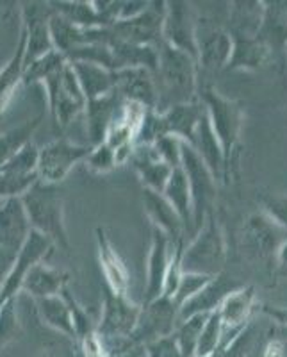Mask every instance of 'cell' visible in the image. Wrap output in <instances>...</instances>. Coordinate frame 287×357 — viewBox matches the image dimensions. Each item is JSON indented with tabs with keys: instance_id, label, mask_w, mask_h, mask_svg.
<instances>
[{
	"instance_id": "obj_1",
	"label": "cell",
	"mask_w": 287,
	"mask_h": 357,
	"mask_svg": "<svg viewBox=\"0 0 287 357\" xmlns=\"http://www.w3.org/2000/svg\"><path fill=\"white\" fill-rule=\"evenodd\" d=\"M199 61L189 54L164 41L159 45L157 68L154 73L159 91L157 113L199 100Z\"/></svg>"
},
{
	"instance_id": "obj_2",
	"label": "cell",
	"mask_w": 287,
	"mask_h": 357,
	"mask_svg": "<svg viewBox=\"0 0 287 357\" xmlns=\"http://www.w3.org/2000/svg\"><path fill=\"white\" fill-rule=\"evenodd\" d=\"M200 102L205 106L210 126L219 139L225 154L226 183L235 175L239 151H241V132H243L245 114L241 104L226 98L216 88H205L200 93Z\"/></svg>"
},
{
	"instance_id": "obj_3",
	"label": "cell",
	"mask_w": 287,
	"mask_h": 357,
	"mask_svg": "<svg viewBox=\"0 0 287 357\" xmlns=\"http://www.w3.org/2000/svg\"><path fill=\"white\" fill-rule=\"evenodd\" d=\"M22 202L31 220L33 231L47 236L54 245L68 250L70 240L65 225V200L61 190L38 181L31 191L22 197Z\"/></svg>"
},
{
	"instance_id": "obj_4",
	"label": "cell",
	"mask_w": 287,
	"mask_h": 357,
	"mask_svg": "<svg viewBox=\"0 0 287 357\" xmlns=\"http://www.w3.org/2000/svg\"><path fill=\"white\" fill-rule=\"evenodd\" d=\"M226 263V243L225 234L216 220L215 213L205 218L191 243L184 248L183 268L187 273H202V275L216 277L223 273Z\"/></svg>"
},
{
	"instance_id": "obj_5",
	"label": "cell",
	"mask_w": 287,
	"mask_h": 357,
	"mask_svg": "<svg viewBox=\"0 0 287 357\" xmlns=\"http://www.w3.org/2000/svg\"><path fill=\"white\" fill-rule=\"evenodd\" d=\"M141 307L134 304L129 295H116L104 286V307L97 334L107 356L113 357L120 347L132 336L138 325Z\"/></svg>"
},
{
	"instance_id": "obj_6",
	"label": "cell",
	"mask_w": 287,
	"mask_h": 357,
	"mask_svg": "<svg viewBox=\"0 0 287 357\" xmlns=\"http://www.w3.org/2000/svg\"><path fill=\"white\" fill-rule=\"evenodd\" d=\"M52 120L56 127L65 129L75 120L81 113H84L88 106V98L82 91L79 79L73 72L72 65L54 73L52 77L43 82Z\"/></svg>"
},
{
	"instance_id": "obj_7",
	"label": "cell",
	"mask_w": 287,
	"mask_h": 357,
	"mask_svg": "<svg viewBox=\"0 0 287 357\" xmlns=\"http://www.w3.org/2000/svg\"><path fill=\"white\" fill-rule=\"evenodd\" d=\"M243 248L251 259L259 261L264 266L277 270L280 248L287 241V231L264 211L254 213L243 225Z\"/></svg>"
},
{
	"instance_id": "obj_8",
	"label": "cell",
	"mask_w": 287,
	"mask_h": 357,
	"mask_svg": "<svg viewBox=\"0 0 287 357\" xmlns=\"http://www.w3.org/2000/svg\"><path fill=\"white\" fill-rule=\"evenodd\" d=\"M183 170L187 175L191 199H193V236L202 229L205 218L210 215L216 202V186L218 181L209 170L203 159L193 146L184 143Z\"/></svg>"
},
{
	"instance_id": "obj_9",
	"label": "cell",
	"mask_w": 287,
	"mask_h": 357,
	"mask_svg": "<svg viewBox=\"0 0 287 357\" xmlns=\"http://www.w3.org/2000/svg\"><path fill=\"white\" fill-rule=\"evenodd\" d=\"M91 151V145H75L65 138L54 139L40 149L38 177L41 183L59 186L79 162L88 159Z\"/></svg>"
},
{
	"instance_id": "obj_10",
	"label": "cell",
	"mask_w": 287,
	"mask_h": 357,
	"mask_svg": "<svg viewBox=\"0 0 287 357\" xmlns=\"http://www.w3.org/2000/svg\"><path fill=\"white\" fill-rule=\"evenodd\" d=\"M54 243L47 236L33 231L29 236L27 243L22 248L20 254L15 257L9 272L6 273L2 284H0V311L9 304V302L17 301V295L24 291V279L27 272L36 263H41L45 257L49 256L52 250Z\"/></svg>"
},
{
	"instance_id": "obj_11",
	"label": "cell",
	"mask_w": 287,
	"mask_h": 357,
	"mask_svg": "<svg viewBox=\"0 0 287 357\" xmlns=\"http://www.w3.org/2000/svg\"><path fill=\"white\" fill-rule=\"evenodd\" d=\"M196 20H199V15H196L191 2H186V0H168L166 2L162 41L189 54L191 57L199 61Z\"/></svg>"
},
{
	"instance_id": "obj_12",
	"label": "cell",
	"mask_w": 287,
	"mask_h": 357,
	"mask_svg": "<svg viewBox=\"0 0 287 357\" xmlns=\"http://www.w3.org/2000/svg\"><path fill=\"white\" fill-rule=\"evenodd\" d=\"M40 149L33 142L11 161L0 167V200L22 199L40 181L38 177Z\"/></svg>"
},
{
	"instance_id": "obj_13",
	"label": "cell",
	"mask_w": 287,
	"mask_h": 357,
	"mask_svg": "<svg viewBox=\"0 0 287 357\" xmlns=\"http://www.w3.org/2000/svg\"><path fill=\"white\" fill-rule=\"evenodd\" d=\"M178 307L170 296H159L155 301L146 302L141 307L138 325L130 340L148 345L152 341L171 336L178 325Z\"/></svg>"
},
{
	"instance_id": "obj_14",
	"label": "cell",
	"mask_w": 287,
	"mask_h": 357,
	"mask_svg": "<svg viewBox=\"0 0 287 357\" xmlns=\"http://www.w3.org/2000/svg\"><path fill=\"white\" fill-rule=\"evenodd\" d=\"M232 36L226 27L215 24L209 18L196 20V49L199 66L207 72H219L228 66L232 57Z\"/></svg>"
},
{
	"instance_id": "obj_15",
	"label": "cell",
	"mask_w": 287,
	"mask_h": 357,
	"mask_svg": "<svg viewBox=\"0 0 287 357\" xmlns=\"http://www.w3.org/2000/svg\"><path fill=\"white\" fill-rule=\"evenodd\" d=\"M277 324L266 314H255L245 329L219 352V357H266L277 340Z\"/></svg>"
},
{
	"instance_id": "obj_16",
	"label": "cell",
	"mask_w": 287,
	"mask_h": 357,
	"mask_svg": "<svg viewBox=\"0 0 287 357\" xmlns=\"http://www.w3.org/2000/svg\"><path fill=\"white\" fill-rule=\"evenodd\" d=\"M166 2H150L148 8L134 18L118 20L111 25L114 36L134 45L159 47L162 43V25H164Z\"/></svg>"
},
{
	"instance_id": "obj_17",
	"label": "cell",
	"mask_w": 287,
	"mask_h": 357,
	"mask_svg": "<svg viewBox=\"0 0 287 357\" xmlns=\"http://www.w3.org/2000/svg\"><path fill=\"white\" fill-rule=\"evenodd\" d=\"M24 4L22 17H24V29L27 33V49H25V68L36 59L43 57L45 54L52 52L54 43L50 36V15L52 8L50 4Z\"/></svg>"
},
{
	"instance_id": "obj_18",
	"label": "cell",
	"mask_w": 287,
	"mask_h": 357,
	"mask_svg": "<svg viewBox=\"0 0 287 357\" xmlns=\"http://www.w3.org/2000/svg\"><path fill=\"white\" fill-rule=\"evenodd\" d=\"M33 232L22 199H9L0 204V247L17 257Z\"/></svg>"
},
{
	"instance_id": "obj_19",
	"label": "cell",
	"mask_w": 287,
	"mask_h": 357,
	"mask_svg": "<svg viewBox=\"0 0 287 357\" xmlns=\"http://www.w3.org/2000/svg\"><path fill=\"white\" fill-rule=\"evenodd\" d=\"M257 311H259V304H257L254 286H243L226 296V301L218 311L223 320V333H225L223 347L245 329V325L257 314Z\"/></svg>"
},
{
	"instance_id": "obj_20",
	"label": "cell",
	"mask_w": 287,
	"mask_h": 357,
	"mask_svg": "<svg viewBox=\"0 0 287 357\" xmlns=\"http://www.w3.org/2000/svg\"><path fill=\"white\" fill-rule=\"evenodd\" d=\"M173 241L162 231L152 227V241H150L148 259H146V288L145 304L152 302L164 293L166 273L170 268Z\"/></svg>"
},
{
	"instance_id": "obj_21",
	"label": "cell",
	"mask_w": 287,
	"mask_h": 357,
	"mask_svg": "<svg viewBox=\"0 0 287 357\" xmlns=\"http://www.w3.org/2000/svg\"><path fill=\"white\" fill-rule=\"evenodd\" d=\"M243 286L245 284L234 280L232 277L225 275V273L212 277L193 298H189L186 304L180 305L178 321L194 317V314H212V312L219 311L223 302L226 301V296L232 295L239 288H243Z\"/></svg>"
},
{
	"instance_id": "obj_22",
	"label": "cell",
	"mask_w": 287,
	"mask_h": 357,
	"mask_svg": "<svg viewBox=\"0 0 287 357\" xmlns=\"http://www.w3.org/2000/svg\"><path fill=\"white\" fill-rule=\"evenodd\" d=\"M203 111H205L203 104L196 100L189 102V104H178L162 113H157L159 138L164 134H170V136L183 139L187 145H193Z\"/></svg>"
},
{
	"instance_id": "obj_23",
	"label": "cell",
	"mask_w": 287,
	"mask_h": 357,
	"mask_svg": "<svg viewBox=\"0 0 287 357\" xmlns=\"http://www.w3.org/2000/svg\"><path fill=\"white\" fill-rule=\"evenodd\" d=\"M116 91L123 100L136 102L148 111H157V82L150 70L127 68L116 72Z\"/></svg>"
},
{
	"instance_id": "obj_24",
	"label": "cell",
	"mask_w": 287,
	"mask_h": 357,
	"mask_svg": "<svg viewBox=\"0 0 287 357\" xmlns=\"http://www.w3.org/2000/svg\"><path fill=\"white\" fill-rule=\"evenodd\" d=\"M143 206H145L146 218L150 220L152 227L164 232L173 243L184 241V236L187 234L184 220L162 193L143 188Z\"/></svg>"
},
{
	"instance_id": "obj_25",
	"label": "cell",
	"mask_w": 287,
	"mask_h": 357,
	"mask_svg": "<svg viewBox=\"0 0 287 357\" xmlns=\"http://www.w3.org/2000/svg\"><path fill=\"white\" fill-rule=\"evenodd\" d=\"M97 252L105 288L116 295H129L130 277L125 263L114 248L104 227H97Z\"/></svg>"
},
{
	"instance_id": "obj_26",
	"label": "cell",
	"mask_w": 287,
	"mask_h": 357,
	"mask_svg": "<svg viewBox=\"0 0 287 357\" xmlns=\"http://www.w3.org/2000/svg\"><path fill=\"white\" fill-rule=\"evenodd\" d=\"M134 165V170L138 174L139 181H141L145 190L157 191L162 193L170 181L173 168L168 167L164 161L157 155L152 145H139L136 146L132 158H130Z\"/></svg>"
},
{
	"instance_id": "obj_27",
	"label": "cell",
	"mask_w": 287,
	"mask_h": 357,
	"mask_svg": "<svg viewBox=\"0 0 287 357\" xmlns=\"http://www.w3.org/2000/svg\"><path fill=\"white\" fill-rule=\"evenodd\" d=\"M264 20V0H235L228 4L226 31L232 38L259 36Z\"/></svg>"
},
{
	"instance_id": "obj_28",
	"label": "cell",
	"mask_w": 287,
	"mask_h": 357,
	"mask_svg": "<svg viewBox=\"0 0 287 357\" xmlns=\"http://www.w3.org/2000/svg\"><path fill=\"white\" fill-rule=\"evenodd\" d=\"M109 49L114 57V70L127 68H146L150 72L155 73L157 68V57H159V47H148V45H134L129 41H123L120 38L114 36L111 31Z\"/></svg>"
},
{
	"instance_id": "obj_29",
	"label": "cell",
	"mask_w": 287,
	"mask_h": 357,
	"mask_svg": "<svg viewBox=\"0 0 287 357\" xmlns=\"http://www.w3.org/2000/svg\"><path fill=\"white\" fill-rule=\"evenodd\" d=\"M191 146H193L194 151L199 152V155L203 159V162H205L207 167H209V170L212 172L216 181H218V183H226L225 154H223L222 143H219V139L216 138L212 126H210L207 111H203V116L202 120H200L199 130H196V136H194V142Z\"/></svg>"
},
{
	"instance_id": "obj_30",
	"label": "cell",
	"mask_w": 287,
	"mask_h": 357,
	"mask_svg": "<svg viewBox=\"0 0 287 357\" xmlns=\"http://www.w3.org/2000/svg\"><path fill=\"white\" fill-rule=\"evenodd\" d=\"M232 57L226 66L231 72H255L263 68L273 56L270 47L259 36L232 38Z\"/></svg>"
},
{
	"instance_id": "obj_31",
	"label": "cell",
	"mask_w": 287,
	"mask_h": 357,
	"mask_svg": "<svg viewBox=\"0 0 287 357\" xmlns=\"http://www.w3.org/2000/svg\"><path fill=\"white\" fill-rule=\"evenodd\" d=\"M122 102V97L118 91L107 95V97L97 98V100H89L86 106V132L89 136V145L97 146L105 142V134L111 126L114 113Z\"/></svg>"
},
{
	"instance_id": "obj_32",
	"label": "cell",
	"mask_w": 287,
	"mask_h": 357,
	"mask_svg": "<svg viewBox=\"0 0 287 357\" xmlns=\"http://www.w3.org/2000/svg\"><path fill=\"white\" fill-rule=\"evenodd\" d=\"M70 65L77 75L79 84H81L88 102L107 97L116 91V72L113 70L84 61H75Z\"/></svg>"
},
{
	"instance_id": "obj_33",
	"label": "cell",
	"mask_w": 287,
	"mask_h": 357,
	"mask_svg": "<svg viewBox=\"0 0 287 357\" xmlns=\"http://www.w3.org/2000/svg\"><path fill=\"white\" fill-rule=\"evenodd\" d=\"M54 13L61 15L73 25L81 29H100L111 27L114 17L109 13H102L97 2H49Z\"/></svg>"
},
{
	"instance_id": "obj_34",
	"label": "cell",
	"mask_w": 287,
	"mask_h": 357,
	"mask_svg": "<svg viewBox=\"0 0 287 357\" xmlns=\"http://www.w3.org/2000/svg\"><path fill=\"white\" fill-rule=\"evenodd\" d=\"M25 49H27V33L22 27L20 40H18L17 50L9 57L4 68L0 70V114L8 109L9 102L17 93L18 86L24 82L25 73Z\"/></svg>"
},
{
	"instance_id": "obj_35",
	"label": "cell",
	"mask_w": 287,
	"mask_h": 357,
	"mask_svg": "<svg viewBox=\"0 0 287 357\" xmlns=\"http://www.w3.org/2000/svg\"><path fill=\"white\" fill-rule=\"evenodd\" d=\"M259 38L271 49V52H284L287 47V8L286 0L264 2V20Z\"/></svg>"
},
{
	"instance_id": "obj_36",
	"label": "cell",
	"mask_w": 287,
	"mask_h": 357,
	"mask_svg": "<svg viewBox=\"0 0 287 357\" xmlns=\"http://www.w3.org/2000/svg\"><path fill=\"white\" fill-rule=\"evenodd\" d=\"M68 273L59 272L43 263H36L24 279V291L33 295L36 301L47 296L59 295L68 284Z\"/></svg>"
},
{
	"instance_id": "obj_37",
	"label": "cell",
	"mask_w": 287,
	"mask_h": 357,
	"mask_svg": "<svg viewBox=\"0 0 287 357\" xmlns=\"http://www.w3.org/2000/svg\"><path fill=\"white\" fill-rule=\"evenodd\" d=\"M36 305L40 318L43 320L45 325H49L50 329L75 340L72 311H70L68 302L65 301V296L61 293L54 296H47V298H40V301H36Z\"/></svg>"
},
{
	"instance_id": "obj_38",
	"label": "cell",
	"mask_w": 287,
	"mask_h": 357,
	"mask_svg": "<svg viewBox=\"0 0 287 357\" xmlns=\"http://www.w3.org/2000/svg\"><path fill=\"white\" fill-rule=\"evenodd\" d=\"M162 195L177 209L180 218L184 220V225H186L187 232L193 234V199H191L187 175L183 168H175L170 181L166 184L164 191H162Z\"/></svg>"
},
{
	"instance_id": "obj_39",
	"label": "cell",
	"mask_w": 287,
	"mask_h": 357,
	"mask_svg": "<svg viewBox=\"0 0 287 357\" xmlns=\"http://www.w3.org/2000/svg\"><path fill=\"white\" fill-rule=\"evenodd\" d=\"M40 126V118L27 120L22 126L13 127L0 134V167H4L6 162L11 161L20 151L31 143V136L34 134L36 127Z\"/></svg>"
},
{
	"instance_id": "obj_40",
	"label": "cell",
	"mask_w": 287,
	"mask_h": 357,
	"mask_svg": "<svg viewBox=\"0 0 287 357\" xmlns=\"http://www.w3.org/2000/svg\"><path fill=\"white\" fill-rule=\"evenodd\" d=\"M207 318L209 314H194V317L178 321L173 336L177 337V343L183 350L184 357H196V349H199V341Z\"/></svg>"
},
{
	"instance_id": "obj_41",
	"label": "cell",
	"mask_w": 287,
	"mask_h": 357,
	"mask_svg": "<svg viewBox=\"0 0 287 357\" xmlns=\"http://www.w3.org/2000/svg\"><path fill=\"white\" fill-rule=\"evenodd\" d=\"M68 65V59H66L65 54L52 50V52L45 54L43 57L36 59L34 63L25 68L24 73V84H43L47 79H50L54 73H57L59 70H63Z\"/></svg>"
},
{
	"instance_id": "obj_42",
	"label": "cell",
	"mask_w": 287,
	"mask_h": 357,
	"mask_svg": "<svg viewBox=\"0 0 287 357\" xmlns=\"http://www.w3.org/2000/svg\"><path fill=\"white\" fill-rule=\"evenodd\" d=\"M223 334H225L223 333V320L219 312L216 311L207 318L199 341V349H196V357H210L222 352Z\"/></svg>"
},
{
	"instance_id": "obj_43",
	"label": "cell",
	"mask_w": 287,
	"mask_h": 357,
	"mask_svg": "<svg viewBox=\"0 0 287 357\" xmlns=\"http://www.w3.org/2000/svg\"><path fill=\"white\" fill-rule=\"evenodd\" d=\"M86 168L89 172H93V174H109L111 170H114L118 165V159H116V151H114L113 146L107 145V143H100V145L93 146V151L91 154L88 155L86 159Z\"/></svg>"
},
{
	"instance_id": "obj_44",
	"label": "cell",
	"mask_w": 287,
	"mask_h": 357,
	"mask_svg": "<svg viewBox=\"0 0 287 357\" xmlns=\"http://www.w3.org/2000/svg\"><path fill=\"white\" fill-rule=\"evenodd\" d=\"M152 146H154V151L161 158V161H164L168 167H171L173 170L175 168H183V139L170 136V134H164V136L155 139V143Z\"/></svg>"
},
{
	"instance_id": "obj_45",
	"label": "cell",
	"mask_w": 287,
	"mask_h": 357,
	"mask_svg": "<svg viewBox=\"0 0 287 357\" xmlns=\"http://www.w3.org/2000/svg\"><path fill=\"white\" fill-rule=\"evenodd\" d=\"M210 279H212V277L202 275V273L184 272L183 279H180V284H178L177 288V293H175L173 296L175 304H177L178 307H180L183 304H186V302L189 301V298H193V296L196 295V293H199Z\"/></svg>"
},
{
	"instance_id": "obj_46",
	"label": "cell",
	"mask_w": 287,
	"mask_h": 357,
	"mask_svg": "<svg viewBox=\"0 0 287 357\" xmlns=\"http://www.w3.org/2000/svg\"><path fill=\"white\" fill-rule=\"evenodd\" d=\"M263 211L287 231V193H267L261 197Z\"/></svg>"
},
{
	"instance_id": "obj_47",
	"label": "cell",
	"mask_w": 287,
	"mask_h": 357,
	"mask_svg": "<svg viewBox=\"0 0 287 357\" xmlns=\"http://www.w3.org/2000/svg\"><path fill=\"white\" fill-rule=\"evenodd\" d=\"M18 333V320H17V307L15 301L9 302L2 311H0V350L8 345L13 337Z\"/></svg>"
},
{
	"instance_id": "obj_48",
	"label": "cell",
	"mask_w": 287,
	"mask_h": 357,
	"mask_svg": "<svg viewBox=\"0 0 287 357\" xmlns=\"http://www.w3.org/2000/svg\"><path fill=\"white\" fill-rule=\"evenodd\" d=\"M146 350H148V357H184L173 334L152 341L146 345Z\"/></svg>"
},
{
	"instance_id": "obj_49",
	"label": "cell",
	"mask_w": 287,
	"mask_h": 357,
	"mask_svg": "<svg viewBox=\"0 0 287 357\" xmlns=\"http://www.w3.org/2000/svg\"><path fill=\"white\" fill-rule=\"evenodd\" d=\"M148 6L150 2H146V0L145 2H143V0H125V2H120V15H118V20H127V18L138 17V15H141Z\"/></svg>"
},
{
	"instance_id": "obj_50",
	"label": "cell",
	"mask_w": 287,
	"mask_h": 357,
	"mask_svg": "<svg viewBox=\"0 0 287 357\" xmlns=\"http://www.w3.org/2000/svg\"><path fill=\"white\" fill-rule=\"evenodd\" d=\"M113 357H148V350H146V345L138 343V341H134L129 337V340L114 352Z\"/></svg>"
},
{
	"instance_id": "obj_51",
	"label": "cell",
	"mask_w": 287,
	"mask_h": 357,
	"mask_svg": "<svg viewBox=\"0 0 287 357\" xmlns=\"http://www.w3.org/2000/svg\"><path fill=\"white\" fill-rule=\"evenodd\" d=\"M261 312L267 318L275 321L280 327H287V307H279V305H263Z\"/></svg>"
},
{
	"instance_id": "obj_52",
	"label": "cell",
	"mask_w": 287,
	"mask_h": 357,
	"mask_svg": "<svg viewBox=\"0 0 287 357\" xmlns=\"http://www.w3.org/2000/svg\"><path fill=\"white\" fill-rule=\"evenodd\" d=\"M277 270H279L282 275L287 277V241L284 243V247L280 248L279 259H277Z\"/></svg>"
},
{
	"instance_id": "obj_53",
	"label": "cell",
	"mask_w": 287,
	"mask_h": 357,
	"mask_svg": "<svg viewBox=\"0 0 287 357\" xmlns=\"http://www.w3.org/2000/svg\"><path fill=\"white\" fill-rule=\"evenodd\" d=\"M277 336L287 343V327H280V325H277Z\"/></svg>"
},
{
	"instance_id": "obj_54",
	"label": "cell",
	"mask_w": 287,
	"mask_h": 357,
	"mask_svg": "<svg viewBox=\"0 0 287 357\" xmlns=\"http://www.w3.org/2000/svg\"><path fill=\"white\" fill-rule=\"evenodd\" d=\"M284 56H286V63H287V47H286V50H284Z\"/></svg>"
},
{
	"instance_id": "obj_55",
	"label": "cell",
	"mask_w": 287,
	"mask_h": 357,
	"mask_svg": "<svg viewBox=\"0 0 287 357\" xmlns=\"http://www.w3.org/2000/svg\"><path fill=\"white\" fill-rule=\"evenodd\" d=\"M210 357H219V354H216V356H210Z\"/></svg>"
},
{
	"instance_id": "obj_56",
	"label": "cell",
	"mask_w": 287,
	"mask_h": 357,
	"mask_svg": "<svg viewBox=\"0 0 287 357\" xmlns=\"http://www.w3.org/2000/svg\"><path fill=\"white\" fill-rule=\"evenodd\" d=\"M286 8H287V0H286Z\"/></svg>"
}]
</instances>
